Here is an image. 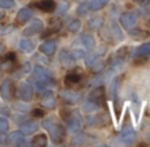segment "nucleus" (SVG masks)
I'll list each match as a JSON object with an SVG mask.
<instances>
[{
    "label": "nucleus",
    "instance_id": "obj_11",
    "mask_svg": "<svg viewBox=\"0 0 150 147\" xmlns=\"http://www.w3.org/2000/svg\"><path fill=\"white\" fill-rule=\"evenodd\" d=\"M104 66H105V65H104L103 59H99V58H98V59L95 60V63L91 66V68H92V71L95 74H99V72H101V71L104 70Z\"/></svg>",
    "mask_w": 150,
    "mask_h": 147
},
{
    "label": "nucleus",
    "instance_id": "obj_5",
    "mask_svg": "<svg viewBox=\"0 0 150 147\" xmlns=\"http://www.w3.org/2000/svg\"><path fill=\"white\" fill-rule=\"evenodd\" d=\"M82 80V74H80V70L79 71H74V72H70L67 76L65 77V83L67 87H76L78 84L80 83Z\"/></svg>",
    "mask_w": 150,
    "mask_h": 147
},
{
    "label": "nucleus",
    "instance_id": "obj_22",
    "mask_svg": "<svg viewBox=\"0 0 150 147\" xmlns=\"http://www.w3.org/2000/svg\"><path fill=\"white\" fill-rule=\"evenodd\" d=\"M76 1H86V0H76Z\"/></svg>",
    "mask_w": 150,
    "mask_h": 147
},
{
    "label": "nucleus",
    "instance_id": "obj_9",
    "mask_svg": "<svg viewBox=\"0 0 150 147\" xmlns=\"http://www.w3.org/2000/svg\"><path fill=\"white\" fill-rule=\"evenodd\" d=\"M108 3H109V0H91V3H90V11H93V12H96V11L104 8L107 4H108Z\"/></svg>",
    "mask_w": 150,
    "mask_h": 147
},
{
    "label": "nucleus",
    "instance_id": "obj_13",
    "mask_svg": "<svg viewBox=\"0 0 150 147\" xmlns=\"http://www.w3.org/2000/svg\"><path fill=\"white\" fill-rule=\"evenodd\" d=\"M119 79L112 80L111 85H109V97L111 98H116V93H117V85H119Z\"/></svg>",
    "mask_w": 150,
    "mask_h": 147
},
{
    "label": "nucleus",
    "instance_id": "obj_4",
    "mask_svg": "<svg viewBox=\"0 0 150 147\" xmlns=\"http://www.w3.org/2000/svg\"><path fill=\"white\" fill-rule=\"evenodd\" d=\"M32 7H37L44 12H53L55 9V3L54 0H40L37 3H33Z\"/></svg>",
    "mask_w": 150,
    "mask_h": 147
},
{
    "label": "nucleus",
    "instance_id": "obj_8",
    "mask_svg": "<svg viewBox=\"0 0 150 147\" xmlns=\"http://www.w3.org/2000/svg\"><path fill=\"white\" fill-rule=\"evenodd\" d=\"M80 39H82V44L84 45L86 49L91 50L92 47H95V38L92 36H90V34H83L80 37Z\"/></svg>",
    "mask_w": 150,
    "mask_h": 147
},
{
    "label": "nucleus",
    "instance_id": "obj_16",
    "mask_svg": "<svg viewBox=\"0 0 150 147\" xmlns=\"http://www.w3.org/2000/svg\"><path fill=\"white\" fill-rule=\"evenodd\" d=\"M42 50H44L46 54H53L54 53V50H55V46H54V44H46V45H44L42 46Z\"/></svg>",
    "mask_w": 150,
    "mask_h": 147
},
{
    "label": "nucleus",
    "instance_id": "obj_21",
    "mask_svg": "<svg viewBox=\"0 0 150 147\" xmlns=\"http://www.w3.org/2000/svg\"><path fill=\"white\" fill-rule=\"evenodd\" d=\"M136 3H138V4H145L146 3V0H134Z\"/></svg>",
    "mask_w": 150,
    "mask_h": 147
},
{
    "label": "nucleus",
    "instance_id": "obj_17",
    "mask_svg": "<svg viewBox=\"0 0 150 147\" xmlns=\"http://www.w3.org/2000/svg\"><path fill=\"white\" fill-rule=\"evenodd\" d=\"M129 34L130 36H134V37H146L148 36L146 33L142 34V30H141V29H129Z\"/></svg>",
    "mask_w": 150,
    "mask_h": 147
},
{
    "label": "nucleus",
    "instance_id": "obj_6",
    "mask_svg": "<svg viewBox=\"0 0 150 147\" xmlns=\"http://www.w3.org/2000/svg\"><path fill=\"white\" fill-rule=\"evenodd\" d=\"M103 24H104L103 17H93L88 21V28H90L91 30H99V29H101Z\"/></svg>",
    "mask_w": 150,
    "mask_h": 147
},
{
    "label": "nucleus",
    "instance_id": "obj_14",
    "mask_svg": "<svg viewBox=\"0 0 150 147\" xmlns=\"http://www.w3.org/2000/svg\"><path fill=\"white\" fill-rule=\"evenodd\" d=\"M80 25H82V24H80L79 20H74L73 23L69 25V30L70 32H78L80 29Z\"/></svg>",
    "mask_w": 150,
    "mask_h": 147
},
{
    "label": "nucleus",
    "instance_id": "obj_1",
    "mask_svg": "<svg viewBox=\"0 0 150 147\" xmlns=\"http://www.w3.org/2000/svg\"><path fill=\"white\" fill-rule=\"evenodd\" d=\"M137 20H138L137 13L132 12V11H128V12L122 13V15L120 16V23H121V25L124 26L125 29H132L133 26L136 25Z\"/></svg>",
    "mask_w": 150,
    "mask_h": 147
},
{
    "label": "nucleus",
    "instance_id": "obj_15",
    "mask_svg": "<svg viewBox=\"0 0 150 147\" xmlns=\"http://www.w3.org/2000/svg\"><path fill=\"white\" fill-rule=\"evenodd\" d=\"M46 137H45V135H38V137H36L33 139V143L34 145H41V146H45L46 145Z\"/></svg>",
    "mask_w": 150,
    "mask_h": 147
},
{
    "label": "nucleus",
    "instance_id": "obj_20",
    "mask_svg": "<svg viewBox=\"0 0 150 147\" xmlns=\"http://www.w3.org/2000/svg\"><path fill=\"white\" fill-rule=\"evenodd\" d=\"M145 9H146V12L150 15V0H146V3H145Z\"/></svg>",
    "mask_w": 150,
    "mask_h": 147
},
{
    "label": "nucleus",
    "instance_id": "obj_10",
    "mask_svg": "<svg viewBox=\"0 0 150 147\" xmlns=\"http://www.w3.org/2000/svg\"><path fill=\"white\" fill-rule=\"evenodd\" d=\"M111 26H112L111 33H112V36H113V39H115V41H121L124 36H122V32L120 30V26L117 25L115 21L111 24Z\"/></svg>",
    "mask_w": 150,
    "mask_h": 147
},
{
    "label": "nucleus",
    "instance_id": "obj_3",
    "mask_svg": "<svg viewBox=\"0 0 150 147\" xmlns=\"http://www.w3.org/2000/svg\"><path fill=\"white\" fill-rule=\"evenodd\" d=\"M104 98H105V93H104V88L100 87V88H96V89H93L92 92H91L90 95V98L88 100L93 101V103L96 104V105H103L104 104Z\"/></svg>",
    "mask_w": 150,
    "mask_h": 147
},
{
    "label": "nucleus",
    "instance_id": "obj_2",
    "mask_svg": "<svg viewBox=\"0 0 150 147\" xmlns=\"http://www.w3.org/2000/svg\"><path fill=\"white\" fill-rule=\"evenodd\" d=\"M120 137H121L122 142L128 143V145L136 141V133H134V130H133L132 125L125 124L124 127H122V130H121V133H120Z\"/></svg>",
    "mask_w": 150,
    "mask_h": 147
},
{
    "label": "nucleus",
    "instance_id": "obj_19",
    "mask_svg": "<svg viewBox=\"0 0 150 147\" xmlns=\"http://www.w3.org/2000/svg\"><path fill=\"white\" fill-rule=\"evenodd\" d=\"M87 9H88V5H82V7L79 8V11H78V13H79V15H86Z\"/></svg>",
    "mask_w": 150,
    "mask_h": 147
},
{
    "label": "nucleus",
    "instance_id": "obj_18",
    "mask_svg": "<svg viewBox=\"0 0 150 147\" xmlns=\"http://www.w3.org/2000/svg\"><path fill=\"white\" fill-rule=\"evenodd\" d=\"M45 114L44 110H41V109H34L33 110V116L34 117H42Z\"/></svg>",
    "mask_w": 150,
    "mask_h": 147
},
{
    "label": "nucleus",
    "instance_id": "obj_12",
    "mask_svg": "<svg viewBox=\"0 0 150 147\" xmlns=\"http://www.w3.org/2000/svg\"><path fill=\"white\" fill-rule=\"evenodd\" d=\"M137 54L138 55H150V41L145 42L144 45H141L137 49Z\"/></svg>",
    "mask_w": 150,
    "mask_h": 147
},
{
    "label": "nucleus",
    "instance_id": "obj_7",
    "mask_svg": "<svg viewBox=\"0 0 150 147\" xmlns=\"http://www.w3.org/2000/svg\"><path fill=\"white\" fill-rule=\"evenodd\" d=\"M62 28V21L59 20V18H52L50 20V26H49V29H47V33L46 34H50V33H57L59 29ZM45 34V36H46Z\"/></svg>",
    "mask_w": 150,
    "mask_h": 147
}]
</instances>
